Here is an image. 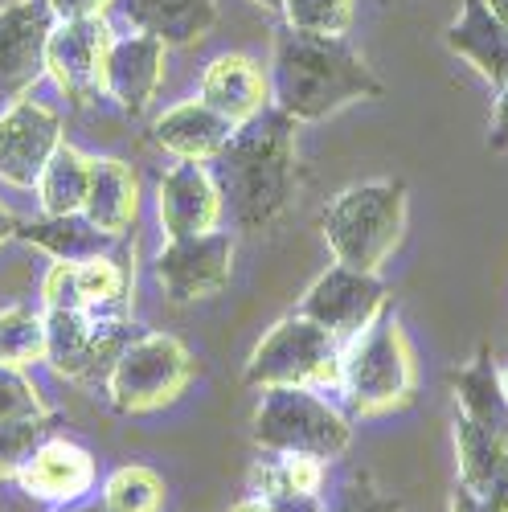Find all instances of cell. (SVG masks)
<instances>
[{"mask_svg": "<svg viewBox=\"0 0 508 512\" xmlns=\"http://www.w3.org/2000/svg\"><path fill=\"white\" fill-rule=\"evenodd\" d=\"M132 336H136L132 320H103L87 312H46V365L66 381L99 390Z\"/></svg>", "mask_w": 508, "mask_h": 512, "instance_id": "obj_8", "label": "cell"}, {"mask_svg": "<svg viewBox=\"0 0 508 512\" xmlns=\"http://www.w3.org/2000/svg\"><path fill=\"white\" fill-rule=\"evenodd\" d=\"M197 373L193 353L168 332H136L111 365L103 394L115 414H156L173 406Z\"/></svg>", "mask_w": 508, "mask_h": 512, "instance_id": "obj_7", "label": "cell"}, {"mask_svg": "<svg viewBox=\"0 0 508 512\" xmlns=\"http://www.w3.org/2000/svg\"><path fill=\"white\" fill-rule=\"evenodd\" d=\"M230 512H320V500L316 504H283V500H267V496H242Z\"/></svg>", "mask_w": 508, "mask_h": 512, "instance_id": "obj_36", "label": "cell"}, {"mask_svg": "<svg viewBox=\"0 0 508 512\" xmlns=\"http://www.w3.org/2000/svg\"><path fill=\"white\" fill-rule=\"evenodd\" d=\"M226 201L222 189L209 173V164H189L177 160L156 185V222L164 238H193L222 230Z\"/></svg>", "mask_w": 508, "mask_h": 512, "instance_id": "obj_15", "label": "cell"}, {"mask_svg": "<svg viewBox=\"0 0 508 512\" xmlns=\"http://www.w3.org/2000/svg\"><path fill=\"white\" fill-rule=\"evenodd\" d=\"M17 238L46 250L50 259L58 263H78V259H95V254H119V246L127 238H111L103 234L87 213H62V218H50V213H41L33 222H21L17 226Z\"/></svg>", "mask_w": 508, "mask_h": 512, "instance_id": "obj_24", "label": "cell"}, {"mask_svg": "<svg viewBox=\"0 0 508 512\" xmlns=\"http://www.w3.org/2000/svg\"><path fill=\"white\" fill-rule=\"evenodd\" d=\"M508 467V443L480 431L455 414V484L468 492H488Z\"/></svg>", "mask_w": 508, "mask_h": 512, "instance_id": "obj_27", "label": "cell"}, {"mask_svg": "<svg viewBox=\"0 0 508 512\" xmlns=\"http://www.w3.org/2000/svg\"><path fill=\"white\" fill-rule=\"evenodd\" d=\"M62 144V115L37 99H21L0 115V181L33 189L46 160Z\"/></svg>", "mask_w": 508, "mask_h": 512, "instance_id": "obj_14", "label": "cell"}, {"mask_svg": "<svg viewBox=\"0 0 508 512\" xmlns=\"http://www.w3.org/2000/svg\"><path fill=\"white\" fill-rule=\"evenodd\" d=\"M111 41L115 33L107 17H74L54 25L46 46V74L74 107L103 99V70H107Z\"/></svg>", "mask_w": 508, "mask_h": 512, "instance_id": "obj_12", "label": "cell"}, {"mask_svg": "<svg viewBox=\"0 0 508 512\" xmlns=\"http://www.w3.org/2000/svg\"><path fill=\"white\" fill-rule=\"evenodd\" d=\"M279 13L287 29L345 37L357 21V0H283Z\"/></svg>", "mask_w": 508, "mask_h": 512, "instance_id": "obj_30", "label": "cell"}, {"mask_svg": "<svg viewBox=\"0 0 508 512\" xmlns=\"http://www.w3.org/2000/svg\"><path fill=\"white\" fill-rule=\"evenodd\" d=\"M271 103L291 123H320L349 103L377 99L381 82L345 37L279 29L271 50Z\"/></svg>", "mask_w": 508, "mask_h": 512, "instance_id": "obj_2", "label": "cell"}, {"mask_svg": "<svg viewBox=\"0 0 508 512\" xmlns=\"http://www.w3.org/2000/svg\"><path fill=\"white\" fill-rule=\"evenodd\" d=\"M46 5L58 21H74V17H107L115 0H46Z\"/></svg>", "mask_w": 508, "mask_h": 512, "instance_id": "obj_35", "label": "cell"}, {"mask_svg": "<svg viewBox=\"0 0 508 512\" xmlns=\"http://www.w3.org/2000/svg\"><path fill=\"white\" fill-rule=\"evenodd\" d=\"M250 439L259 451H295L332 463L353 443V418L320 390L271 386L250 414Z\"/></svg>", "mask_w": 508, "mask_h": 512, "instance_id": "obj_5", "label": "cell"}, {"mask_svg": "<svg viewBox=\"0 0 508 512\" xmlns=\"http://www.w3.org/2000/svg\"><path fill=\"white\" fill-rule=\"evenodd\" d=\"M320 512H402V500L381 488L369 472H353L332 492H324Z\"/></svg>", "mask_w": 508, "mask_h": 512, "instance_id": "obj_32", "label": "cell"}, {"mask_svg": "<svg viewBox=\"0 0 508 512\" xmlns=\"http://www.w3.org/2000/svg\"><path fill=\"white\" fill-rule=\"evenodd\" d=\"M17 226H21V222L13 218V213H9L5 205H0V246H5L9 238H17Z\"/></svg>", "mask_w": 508, "mask_h": 512, "instance_id": "obj_38", "label": "cell"}, {"mask_svg": "<svg viewBox=\"0 0 508 512\" xmlns=\"http://www.w3.org/2000/svg\"><path fill=\"white\" fill-rule=\"evenodd\" d=\"M250 492L283 504H316L328 492V463L295 451H263L250 467Z\"/></svg>", "mask_w": 508, "mask_h": 512, "instance_id": "obj_23", "label": "cell"}, {"mask_svg": "<svg viewBox=\"0 0 508 512\" xmlns=\"http://www.w3.org/2000/svg\"><path fill=\"white\" fill-rule=\"evenodd\" d=\"M447 512H492L488 508V500L484 496H476V492H468V488H451V500H447Z\"/></svg>", "mask_w": 508, "mask_h": 512, "instance_id": "obj_37", "label": "cell"}, {"mask_svg": "<svg viewBox=\"0 0 508 512\" xmlns=\"http://www.w3.org/2000/svg\"><path fill=\"white\" fill-rule=\"evenodd\" d=\"M390 308V287L381 283V275H369V271H353V267H341L332 263L300 300V316H308L312 324H320L324 332H332L341 345L369 328L381 312Z\"/></svg>", "mask_w": 508, "mask_h": 512, "instance_id": "obj_11", "label": "cell"}, {"mask_svg": "<svg viewBox=\"0 0 508 512\" xmlns=\"http://www.w3.org/2000/svg\"><path fill=\"white\" fill-rule=\"evenodd\" d=\"M443 41H447V50L468 62L492 91L504 87V78H508V29L492 17V9L484 5V0H463V9L447 25Z\"/></svg>", "mask_w": 508, "mask_h": 512, "instance_id": "obj_21", "label": "cell"}, {"mask_svg": "<svg viewBox=\"0 0 508 512\" xmlns=\"http://www.w3.org/2000/svg\"><path fill=\"white\" fill-rule=\"evenodd\" d=\"M410 218V189L398 177L361 181L336 193L320 209V234L332 259L353 271L377 275L398 250Z\"/></svg>", "mask_w": 508, "mask_h": 512, "instance_id": "obj_3", "label": "cell"}, {"mask_svg": "<svg viewBox=\"0 0 508 512\" xmlns=\"http://www.w3.org/2000/svg\"><path fill=\"white\" fill-rule=\"evenodd\" d=\"M349 418H386L418 394V361L394 304L361 328L341 357V386Z\"/></svg>", "mask_w": 508, "mask_h": 512, "instance_id": "obj_4", "label": "cell"}, {"mask_svg": "<svg viewBox=\"0 0 508 512\" xmlns=\"http://www.w3.org/2000/svg\"><path fill=\"white\" fill-rule=\"evenodd\" d=\"M54 25L46 0H13L0 9V103H21L37 87Z\"/></svg>", "mask_w": 508, "mask_h": 512, "instance_id": "obj_13", "label": "cell"}, {"mask_svg": "<svg viewBox=\"0 0 508 512\" xmlns=\"http://www.w3.org/2000/svg\"><path fill=\"white\" fill-rule=\"evenodd\" d=\"M488 148L496 156L508 152V78H504V87L496 91V103H492V119H488Z\"/></svg>", "mask_w": 508, "mask_h": 512, "instance_id": "obj_34", "label": "cell"}, {"mask_svg": "<svg viewBox=\"0 0 508 512\" xmlns=\"http://www.w3.org/2000/svg\"><path fill=\"white\" fill-rule=\"evenodd\" d=\"M33 414H50L46 398H41V390H37V381L25 377L17 365H0V422L33 418Z\"/></svg>", "mask_w": 508, "mask_h": 512, "instance_id": "obj_33", "label": "cell"}, {"mask_svg": "<svg viewBox=\"0 0 508 512\" xmlns=\"http://www.w3.org/2000/svg\"><path fill=\"white\" fill-rule=\"evenodd\" d=\"M132 33H148L168 50L197 46L218 25V0H115Z\"/></svg>", "mask_w": 508, "mask_h": 512, "instance_id": "obj_20", "label": "cell"}, {"mask_svg": "<svg viewBox=\"0 0 508 512\" xmlns=\"http://www.w3.org/2000/svg\"><path fill=\"white\" fill-rule=\"evenodd\" d=\"M82 213L111 238H127L140 218V177L119 156H91V189Z\"/></svg>", "mask_w": 508, "mask_h": 512, "instance_id": "obj_22", "label": "cell"}, {"mask_svg": "<svg viewBox=\"0 0 508 512\" xmlns=\"http://www.w3.org/2000/svg\"><path fill=\"white\" fill-rule=\"evenodd\" d=\"M164 54L168 46H160L148 33H123V37L115 33L103 70V99H111L132 119L144 115L164 82Z\"/></svg>", "mask_w": 508, "mask_h": 512, "instance_id": "obj_17", "label": "cell"}, {"mask_svg": "<svg viewBox=\"0 0 508 512\" xmlns=\"http://www.w3.org/2000/svg\"><path fill=\"white\" fill-rule=\"evenodd\" d=\"M156 287L173 304H197L230 287L234 279V238L226 230H209L193 238H168L152 263Z\"/></svg>", "mask_w": 508, "mask_h": 512, "instance_id": "obj_10", "label": "cell"}, {"mask_svg": "<svg viewBox=\"0 0 508 512\" xmlns=\"http://www.w3.org/2000/svg\"><path fill=\"white\" fill-rule=\"evenodd\" d=\"M496 381H500V394H504V402H508V361L496 365Z\"/></svg>", "mask_w": 508, "mask_h": 512, "instance_id": "obj_41", "label": "cell"}, {"mask_svg": "<svg viewBox=\"0 0 508 512\" xmlns=\"http://www.w3.org/2000/svg\"><path fill=\"white\" fill-rule=\"evenodd\" d=\"M54 512H107L103 500H78V504H66V508H54Z\"/></svg>", "mask_w": 508, "mask_h": 512, "instance_id": "obj_39", "label": "cell"}, {"mask_svg": "<svg viewBox=\"0 0 508 512\" xmlns=\"http://www.w3.org/2000/svg\"><path fill=\"white\" fill-rule=\"evenodd\" d=\"M17 484L33 500L66 508V504H78V500H91V492L99 484V463L82 443L54 431L50 439H41L37 451L25 459V467L17 472Z\"/></svg>", "mask_w": 508, "mask_h": 512, "instance_id": "obj_16", "label": "cell"}, {"mask_svg": "<svg viewBox=\"0 0 508 512\" xmlns=\"http://www.w3.org/2000/svg\"><path fill=\"white\" fill-rule=\"evenodd\" d=\"M46 361V312L33 308H5L0 312V365H33Z\"/></svg>", "mask_w": 508, "mask_h": 512, "instance_id": "obj_29", "label": "cell"}, {"mask_svg": "<svg viewBox=\"0 0 508 512\" xmlns=\"http://www.w3.org/2000/svg\"><path fill=\"white\" fill-rule=\"evenodd\" d=\"M197 99L209 103L234 127L259 119L263 111L275 107L271 103V74L259 58H250V54H218L201 70Z\"/></svg>", "mask_w": 508, "mask_h": 512, "instance_id": "obj_18", "label": "cell"}, {"mask_svg": "<svg viewBox=\"0 0 508 512\" xmlns=\"http://www.w3.org/2000/svg\"><path fill=\"white\" fill-rule=\"evenodd\" d=\"M107 512H164L168 508V484L160 472L144 463H123L103 480L99 492Z\"/></svg>", "mask_w": 508, "mask_h": 512, "instance_id": "obj_28", "label": "cell"}, {"mask_svg": "<svg viewBox=\"0 0 508 512\" xmlns=\"http://www.w3.org/2000/svg\"><path fill=\"white\" fill-rule=\"evenodd\" d=\"M484 5H488V9H492V17L508 29V0H484Z\"/></svg>", "mask_w": 508, "mask_h": 512, "instance_id": "obj_40", "label": "cell"}, {"mask_svg": "<svg viewBox=\"0 0 508 512\" xmlns=\"http://www.w3.org/2000/svg\"><path fill=\"white\" fill-rule=\"evenodd\" d=\"M58 426H62L58 414H33V418L0 422V480H17L25 459L37 451V443L50 439Z\"/></svg>", "mask_w": 508, "mask_h": 512, "instance_id": "obj_31", "label": "cell"}, {"mask_svg": "<svg viewBox=\"0 0 508 512\" xmlns=\"http://www.w3.org/2000/svg\"><path fill=\"white\" fill-rule=\"evenodd\" d=\"M341 357L345 345L308 316L291 312L283 316L259 345H254L242 381L250 390L271 386H295V390H336L341 386Z\"/></svg>", "mask_w": 508, "mask_h": 512, "instance_id": "obj_6", "label": "cell"}, {"mask_svg": "<svg viewBox=\"0 0 508 512\" xmlns=\"http://www.w3.org/2000/svg\"><path fill=\"white\" fill-rule=\"evenodd\" d=\"M254 5H263V9H275V13H279V5H283V0H254Z\"/></svg>", "mask_w": 508, "mask_h": 512, "instance_id": "obj_42", "label": "cell"}, {"mask_svg": "<svg viewBox=\"0 0 508 512\" xmlns=\"http://www.w3.org/2000/svg\"><path fill=\"white\" fill-rule=\"evenodd\" d=\"M132 267L127 254H95V259L58 263L41 279V300L46 312H87L103 320H132Z\"/></svg>", "mask_w": 508, "mask_h": 512, "instance_id": "obj_9", "label": "cell"}, {"mask_svg": "<svg viewBox=\"0 0 508 512\" xmlns=\"http://www.w3.org/2000/svg\"><path fill=\"white\" fill-rule=\"evenodd\" d=\"M33 189H37L41 213H50V218L82 213V205H87V189H91V156L62 140L58 152L46 160V168H41Z\"/></svg>", "mask_w": 508, "mask_h": 512, "instance_id": "obj_26", "label": "cell"}, {"mask_svg": "<svg viewBox=\"0 0 508 512\" xmlns=\"http://www.w3.org/2000/svg\"><path fill=\"white\" fill-rule=\"evenodd\" d=\"M451 394H455V414L476 422L480 431L496 435L508 443V402L496 381V361L488 349H480L463 369L451 373Z\"/></svg>", "mask_w": 508, "mask_h": 512, "instance_id": "obj_25", "label": "cell"}, {"mask_svg": "<svg viewBox=\"0 0 508 512\" xmlns=\"http://www.w3.org/2000/svg\"><path fill=\"white\" fill-rule=\"evenodd\" d=\"M234 136V123L222 119L209 103L201 99H185L177 107H168L156 123H152V140L160 152H168L173 160H189V164H209Z\"/></svg>", "mask_w": 508, "mask_h": 512, "instance_id": "obj_19", "label": "cell"}, {"mask_svg": "<svg viewBox=\"0 0 508 512\" xmlns=\"http://www.w3.org/2000/svg\"><path fill=\"white\" fill-rule=\"evenodd\" d=\"M209 173H214L226 213L242 234L271 230L287 213L295 181H300L295 123L271 107L259 119L234 127L230 144L209 160Z\"/></svg>", "mask_w": 508, "mask_h": 512, "instance_id": "obj_1", "label": "cell"}]
</instances>
